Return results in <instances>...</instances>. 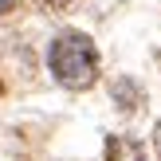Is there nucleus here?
Segmentation results:
<instances>
[{"label": "nucleus", "mask_w": 161, "mask_h": 161, "mask_svg": "<svg viewBox=\"0 0 161 161\" xmlns=\"http://www.w3.org/2000/svg\"><path fill=\"white\" fill-rule=\"evenodd\" d=\"M47 67L67 91H86L98 79V47L83 31H59L47 47Z\"/></svg>", "instance_id": "f257e3e1"}, {"label": "nucleus", "mask_w": 161, "mask_h": 161, "mask_svg": "<svg viewBox=\"0 0 161 161\" xmlns=\"http://www.w3.org/2000/svg\"><path fill=\"white\" fill-rule=\"evenodd\" d=\"M114 98H118V106H122V110H134L142 98H146V94H142V91H134V83H130V79H118V83H114Z\"/></svg>", "instance_id": "f03ea898"}, {"label": "nucleus", "mask_w": 161, "mask_h": 161, "mask_svg": "<svg viewBox=\"0 0 161 161\" xmlns=\"http://www.w3.org/2000/svg\"><path fill=\"white\" fill-rule=\"evenodd\" d=\"M16 4H20V0H0V16H8V12L16 8Z\"/></svg>", "instance_id": "20e7f679"}, {"label": "nucleus", "mask_w": 161, "mask_h": 161, "mask_svg": "<svg viewBox=\"0 0 161 161\" xmlns=\"http://www.w3.org/2000/svg\"><path fill=\"white\" fill-rule=\"evenodd\" d=\"M153 142H157V149H161V122H157V134H153Z\"/></svg>", "instance_id": "39448f33"}, {"label": "nucleus", "mask_w": 161, "mask_h": 161, "mask_svg": "<svg viewBox=\"0 0 161 161\" xmlns=\"http://www.w3.org/2000/svg\"><path fill=\"white\" fill-rule=\"evenodd\" d=\"M39 8H47V12H63V8H71L75 0H36Z\"/></svg>", "instance_id": "7ed1b4c3"}]
</instances>
